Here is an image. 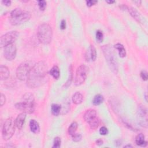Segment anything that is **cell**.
<instances>
[{"label":"cell","mask_w":148,"mask_h":148,"mask_svg":"<svg viewBox=\"0 0 148 148\" xmlns=\"http://www.w3.org/2000/svg\"><path fill=\"white\" fill-rule=\"evenodd\" d=\"M48 67L44 61H39L34 65L27 79V86L31 88H37L43 84L47 78Z\"/></svg>","instance_id":"cell-1"},{"label":"cell","mask_w":148,"mask_h":148,"mask_svg":"<svg viewBox=\"0 0 148 148\" xmlns=\"http://www.w3.org/2000/svg\"><path fill=\"white\" fill-rule=\"evenodd\" d=\"M15 107L17 109L28 114L34 113L35 108L34 95L29 92L25 93L23 97V101L17 103Z\"/></svg>","instance_id":"cell-2"},{"label":"cell","mask_w":148,"mask_h":148,"mask_svg":"<svg viewBox=\"0 0 148 148\" xmlns=\"http://www.w3.org/2000/svg\"><path fill=\"white\" fill-rule=\"evenodd\" d=\"M31 17V14L29 12L16 8L11 12L9 20L12 25H18L28 21Z\"/></svg>","instance_id":"cell-3"},{"label":"cell","mask_w":148,"mask_h":148,"mask_svg":"<svg viewBox=\"0 0 148 148\" xmlns=\"http://www.w3.org/2000/svg\"><path fill=\"white\" fill-rule=\"evenodd\" d=\"M102 50L110 69L113 73L116 74L118 72L119 69L118 62L113 50L109 45L103 46L102 47Z\"/></svg>","instance_id":"cell-4"},{"label":"cell","mask_w":148,"mask_h":148,"mask_svg":"<svg viewBox=\"0 0 148 148\" xmlns=\"http://www.w3.org/2000/svg\"><path fill=\"white\" fill-rule=\"evenodd\" d=\"M37 36L41 43L49 44L51 42L53 36V31L50 25L47 23L40 24L37 30Z\"/></svg>","instance_id":"cell-5"},{"label":"cell","mask_w":148,"mask_h":148,"mask_svg":"<svg viewBox=\"0 0 148 148\" xmlns=\"http://www.w3.org/2000/svg\"><path fill=\"white\" fill-rule=\"evenodd\" d=\"M33 66V62L31 61H26L21 63L16 69L17 77L21 81L27 80L28 74Z\"/></svg>","instance_id":"cell-6"},{"label":"cell","mask_w":148,"mask_h":148,"mask_svg":"<svg viewBox=\"0 0 148 148\" xmlns=\"http://www.w3.org/2000/svg\"><path fill=\"white\" fill-rule=\"evenodd\" d=\"M15 126V120L12 118H9L5 121L2 131V135L4 140H9L13 136Z\"/></svg>","instance_id":"cell-7"},{"label":"cell","mask_w":148,"mask_h":148,"mask_svg":"<svg viewBox=\"0 0 148 148\" xmlns=\"http://www.w3.org/2000/svg\"><path fill=\"white\" fill-rule=\"evenodd\" d=\"M88 71V68L84 64L80 65L77 68L75 77V84L76 86H80L85 82Z\"/></svg>","instance_id":"cell-8"},{"label":"cell","mask_w":148,"mask_h":148,"mask_svg":"<svg viewBox=\"0 0 148 148\" xmlns=\"http://www.w3.org/2000/svg\"><path fill=\"white\" fill-rule=\"evenodd\" d=\"M18 32L16 31H12L6 33L1 37V47H5L6 46L13 43L18 37Z\"/></svg>","instance_id":"cell-9"},{"label":"cell","mask_w":148,"mask_h":148,"mask_svg":"<svg viewBox=\"0 0 148 148\" xmlns=\"http://www.w3.org/2000/svg\"><path fill=\"white\" fill-rule=\"evenodd\" d=\"M137 119L139 124L143 127H147V111L143 106H139L137 112Z\"/></svg>","instance_id":"cell-10"},{"label":"cell","mask_w":148,"mask_h":148,"mask_svg":"<svg viewBox=\"0 0 148 148\" xmlns=\"http://www.w3.org/2000/svg\"><path fill=\"white\" fill-rule=\"evenodd\" d=\"M3 55L5 58L8 61H12L16 56V47L14 43L4 47Z\"/></svg>","instance_id":"cell-11"},{"label":"cell","mask_w":148,"mask_h":148,"mask_svg":"<svg viewBox=\"0 0 148 148\" xmlns=\"http://www.w3.org/2000/svg\"><path fill=\"white\" fill-rule=\"evenodd\" d=\"M97 58V51L93 45H90L85 54V59L87 61H94Z\"/></svg>","instance_id":"cell-12"},{"label":"cell","mask_w":148,"mask_h":148,"mask_svg":"<svg viewBox=\"0 0 148 148\" xmlns=\"http://www.w3.org/2000/svg\"><path fill=\"white\" fill-rule=\"evenodd\" d=\"M83 117L84 120L89 123L97 117V112L94 109H88L84 113Z\"/></svg>","instance_id":"cell-13"},{"label":"cell","mask_w":148,"mask_h":148,"mask_svg":"<svg viewBox=\"0 0 148 148\" xmlns=\"http://www.w3.org/2000/svg\"><path fill=\"white\" fill-rule=\"evenodd\" d=\"M25 117H26V113L23 112L20 113L16 117L15 120V125H16V127L18 130H21L23 128V126L25 122Z\"/></svg>","instance_id":"cell-14"},{"label":"cell","mask_w":148,"mask_h":148,"mask_svg":"<svg viewBox=\"0 0 148 148\" xmlns=\"http://www.w3.org/2000/svg\"><path fill=\"white\" fill-rule=\"evenodd\" d=\"M10 76V71L9 68L3 65L0 66V79L1 80L7 79Z\"/></svg>","instance_id":"cell-15"},{"label":"cell","mask_w":148,"mask_h":148,"mask_svg":"<svg viewBox=\"0 0 148 148\" xmlns=\"http://www.w3.org/2000/svg\"><path fill=\"white\" fill-rule=\"evenodd\" d=\"M29 128L31 131L34 134H38L40 131V127L39 123L34 119L30 120Z\"/></svg>","instance_id":"cell-16"},{"label":"cell","mask_w":148,"mask_h":148,"mask_svg":"<svg viewBox=\"0 0 148 148\" xmlns=\"http://www.w3.org/2000/svg\"><path fill=\"white\" fill-rule=\"evenodd\" d=\"M135 143L137 145L142 147H145L147 145V142L145 140V136L143 134H138L135 138Z\"/></svg>","instance_id":"cell-17"},{"label":"cell","mask_w":148,"mask_h":148,"mask_svg":"<svg viewBox=\"0 0 148 148\" xmlns=\"http://www.w3.org/2000/svg\"><path fill=\"white\" fill-rule=\"evenodd\" d=\"M83 101V96L80 92H76L72 96V102L76 105H79Z\"/></svg>","instance_id":"cell-18"},{"label":"cell","mask_w":148,"mask_h":148,"mask_svg":"<svg viewBox=\"0 0 148 148\" xmlns=\"http://www.w3.org/2000/svg\"><path fill=\"white\" fill-rule=\"evenodd\" d=\"M129 12L130 14L132 16L133 18H134L136 20H137L138 22H140L141 20V16L139 13V12L134 8H130L129 9Z\"/></svg>","instance_id":"cell-19"},{"label":"cell","mask_w":148,"mask_h":148,"mask_svg":"<svg viewBox=\"0 0 148 148\" xmlns=\"http://www.w3.org/2000/svg\"><path fill=\"white\" fill-rule=\"evenodd\" d=\"M114 47L119 51V54L120 57L124 58L126 56V51L123 45L120 43H117L114 46Z\"/></svg>","instance_id":"cell-20"},{"label":"cell","mask_w":148,"mask_h":148,"mask_svg":"<svg viewBox=\"0 0 148 148\" xmlns=\"http://www.w3.org/2000/svg\"><path fill=\"white\" fill-rule=\"evenodd\" d=\"M50 74L55 79H58L60 76V72L59 68L57 65L53 66L49 72Z\"/></svg>","instance_id":"cell-21"},{"label":"cell","mask_w":148,"mask_h":148,"mask_svg":"<svg viewBox=\"0 0 148 148\" xmlns=\"http://www.w3.org/2000/svg\"><path fill=\"white\" fill-rule=\"evenodd\" d=\"M51 111L53 115L58 116L61 114V105H58L57 103L52 104L51 106Z\"/></svg>","instance_id":"cell-22"},{"label":"cell","mask_w":148,"mask_h":148,"mask_svg":"<svg viewBox=\"0 0 148 148\" xmlns=\"http://www.w3.org/2000/svg\"><path fill=\"white\" fill-rule=\"evenodd\" d=\"M61 114H64L67 113L69 112V108H70V103L69 101L67 99H65V101L62 102V105H61Z\"/></svg>","instance_id":"cell-23"},{"label":"cell","mask_w":148,"mask_h":148,"mask_svg":"<svg viewBox=\"0 0 148 148\" xmlns=\"http://www.w3.org/2000/svg\"><path fill=\"white\" fill-rule=\"evenodd\" d=\"M103 97L101 94H97L92 99V103L95 106L99 105L103 102Z\"/></svg>","instance_id":"cell-24"},{"label":"cell","mask_w":148,"mask_h":148,"mask_svg":"<svg viewBox=\"0 0 148 148\" xmlns=\"http://www.w3.org/2000/svg\"><path fill=\"white\" fill-rule=\"evenodd\" d=\"M77 127H78V124L76 122V121H73L72 122L70 126L68 128V134L72 136V135H73L74 134L76 133V131L77 130Z\"/></svg>","instance_id":"cell-25"},{"label":"cell","mask_w":148,"mask_h":148,"mask_svg":"<svg viewBox=\"0 0 148 148\" xmlns=\"http://www.w3.org/2000/svg\"><path fill=\"white\" fill-rule=\"evenodd\" d=\"M99 119L96 117L95 119H94L93 120H92L91 122H90L88 124H89V125H90V127L92 129V130H95L98 128V125H99Z\"/></svg>","instance_id":"cell-26"},{"label":"cell","mask_w":148,"mask_h":148,"mask_svg":"<svg viewBox=\"0 0 148 148\" xmlns=\"http://www.w3.org/2000/svg\"><path fill=\"white\" fill-rule=\"evenodd\" d=\"M61 140L60 137H56L53 140V148H58L61 146Z\"/></svg>","instance_id":"cell-27"},{"label":"cell","mask_w":148,"mask_h":148,"mask_svg":"<svg viewBox=\"0 0 148 148\" xmlns=\"http://www.w3.org/2000/svg\"><path fill=\"white\" fill-rule=\"evenodd\" d=\"M69 72H70V74H69V79L68 80H67V82L65 83V84H64V86L65 87H69L70 85H71V82H72V65H71V67L69 68Z\"/></svg>","instance_id":"cell-28"},{"label":"cell","mask_w":148,"mask_h":148,"mask_svg":"<svg viewBox=\"0 0 148 148\" xmlns=\"http://www.w3.org/2000/svg\"><path fill=\"white\" fill-rule=\"evenodd\" d=\"M103 35L102 31L101 30H98L96 32V39L99 42H101L103 40Z\"/></svg>","instance_id":"cell-29"},{"label":"cell","mask_w":148,"mask_h":148,"mask_svg":"<svg viewBox=\"0 0 148 148\" xmlns=\"http://www.w3.org/2000/svg\"><path fill=\"white\" fill-rule=\"evenodd\" d=\"M38 6L40 10H44L46 8V5H47L46 2L43 0H40V1H38Z\"/></svg>","instance_id":"cell-30"},{"label":"cell","mask_w":148,"mask_h":148,"mask_svg":"<svg viewBox=\"0 0 148 148\" xmlns=\"http://www.w3.org/2000/svg\"><path fill=\"white\" fill-rule=\"evenodd\" d=\"M71 136H72V140L74 141V142H79L82 139V138L81 134H77V133L74 134Z\"/></svg>","instance_id":"cell-31"},{"label":"cell","mask_w":148,"mask_h":148,"mask_svg":"<svg viewBox=\"0 0 148 148\" xmlns=\"http://www.w3.org/2000/svg\"><path fill=\"white\" fill-rule=\"evenodd\" d=\"M108 133V130L106 127L103 126L100 128L99 129V134L102 135H106Z\"/></svg>","instance_id":"cell-32"},{"label":"cell","mask_w":148,"mask_h":148,"mask_svg":"<svg viewBox=\"0 0 148 148\" xmlns=\"http://www.w3.org/2000/svg\"><path fill=\"white\" fill-rule=\"evenodd\" d=\"M140 77L143 80H145V81L147 80V78H148V75H147V72L145 71H142L140 72Z\"/></svg>","instance_id":"cell-33"},{"label":"cell","mask_w":148,"mask_h":148,"mask_svg":"<svg viewBox=\"0 0 148 148\" xmlns=\"http://www.w3.org/2000/svg\"><path fill=\"white\" fill-rule=\"evenodd\" d=\"M86 5L88 7H91L94 5H95L98 1H92V0H88V1H86Z\"/></svg>","instance_id":"cell-34"},{"label":"cell","mask_w":148,"mask_h":148,"mask_svg":"<svg viewBox=\"0 0 148 148\" xmlns=\"http://www.w3.org/2000/svg\"><path fill=\"white\" fill-rule=\"evenodd\" d=\"M6 101V98L5 95H3L2 93H1V97H0V103L1 106H2L3 104H5Z\"/></svg>","instance_id":"cell-35"},{"label":"cell","mask_w":148,"mask_h":148,"mask_svg":"<svg viewBox=\"0 0 148 148\" xmlns=\"http://www.w3.org/2000/svg\"><path fill=\"white\" fill-rule=\"evenodd\" d=\"M60 28L61 29H65L66 28V21L65 20H62L61 22Z\"/></svg>","instance_id":"cell-36"},{"label":"cell","mask_w":148,"mask_h":148,"mask_svg":"<svg viewBox=\"0 0 148 148\" xmlns=\"http://www.w3.org/2000/svg\"><path fill=\"white\" fill-rule=\"evenodd\" d=\"M2 3L5 5V6H9L11 5V1H9V0H5V1H2Z\"/></svg>","instance_id":"cell-37"},{"label":"cell","mask_w":148,"mask_h":148,"mask_svg":"<svg viewBox=\"0 0 148 148\" xmlns=\"http://www.w3.org/2000/svg\"><path fill=\"white\" fill-rule=\"evenodd\" d=\"M96 143L98 145H102L103 143V141L101 139H98L96 140Z\"/></svg>","instance_id":"cell-38"},{"label":"cell","mask_w":148,"mask_h":148,"mask_svg":"<svg viewBox=\"0 0 148 148\" xmlns=\"http://www.w3.org/2000/svg\"><path fill=\"white\" fill-rule=\"evenodd\" d=\"M106 2L109 4H112L114 3V1H106Z\"/></svg>","instance_id":"cell-39"},{"label":"cell","mask_w":148,"mask_h":148,"mask_svg":"<svg viewBox=\"0 0 148 148\" xmlns=\"http://www.w3.org/2000/svg\"><path fill=\"white\" fill-rule=\"evenodd\" d=\"M134 2L135 3H136V5H140V3H141V1H134Z\"/></svg>","instance_id":"cell-40"},{"label":"cell","mask_w":148,"mask_h":148,"mask_svg":"<svg viewBox=\"0 0 148 148\" xmlns=\"http://www.w3.org/2000/svg\"><path fill=\"white\" fill-rule=\"evenodd\" d=\"M132 146L131 145H127L126 146H124V147H132Z\"/></svg>","instance_id":"cell-41"}]
</instances>
